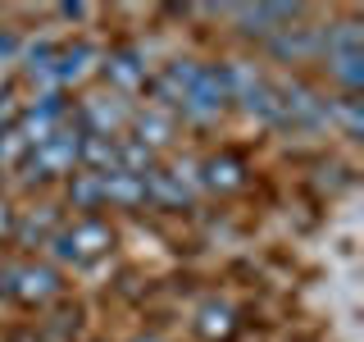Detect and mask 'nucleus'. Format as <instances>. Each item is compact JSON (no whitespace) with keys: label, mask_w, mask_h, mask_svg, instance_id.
Returning a JSON list of instances; mask_svg holds the SVG:
<instances>
[]
</instances>
